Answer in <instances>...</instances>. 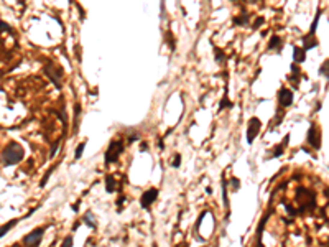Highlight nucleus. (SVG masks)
<instances>
[{"mask_svg": "<svg viewBox=\"0 0 329 247\" xmlns=\"http://www.w3.org/2000/svg\"><path fill=\"white\" fill-rule=\"evenodd\" d=\"M285 209L288 211V214H296V213H298V211H296V209H293V208L290 206V204H285Z\"/></svg>", "mask_w": 329, "mask_h": 247, "instance_id": "25", "label": "nucleus"}, {"mask_svg": "<svg viewBox=\"0 0 329 247\" xmlns=\"http://www.w3.org/2000/svg\"><path fill=\"white\" fill-rule=\"evenodd\" d=\"M180 165H181V155L178 153L176 157H174V160H173V167L174 168H180Z\"/></svg>", "mask_w": 329, "mask_h": 247, "instance_id": "22", "label": "nucleus"}, {"mask_svg": "<svg viewBox=\"0 0 329 247\" xmlns=\"http://www.w3.org/2000/svg\"><path fill=\"white\" fill-rule=\"evenodd\" d=\"M59 143H61V140H56V142L51 145V153H50V157L53 158L54 155H56V152H58V147H59Z\"/></svg>", "mask_w": 329, "mask_h": 247, "instance_id": "19", "label": "nucleus"}, {"mask_svg": "<svg viewBox=\"0 0 329 247\" xmlns=\"http://www.w3.org/2000/svg\"><path fill=\"white\" fill-rule=\"evenodd\" d=\"M268 216H270V213H267L263 217H262V221H260V224H258V231H257V234H258V244L262 245V231H263V227H265V224H267V219H268Z\"/></svg>", "mask_w": 329, "mask_h": 247, "instance_id": "10", "label": "nucleus"}, {"mask_svg": "<svg viewBox=\"0 0 329 247\" xmlns=\"http://www.w3.org/2000/svg\"><path fill=\"white\" fill-rule=\"evenodd\" d=\"M216 59H217V61H224V58H226V56H224V53H222V49H219V48H216Z\"/></svg>", "mask_w": 329, "mask_h": 247, "instance_id": "21", "label": "nucleus"}, {"mask_svg": "<svg viewBox=\"0 0 329 247\" xmlns=\"http://www.w3.org/2000/svg\"><path fill=\"white\" fill-rule=\"evenodd\" d=\"M222 199H224V204L227 208L229 206V199H227V181L226 180H222Z\"/></svg>", "mask_w": 329, "mask_h": 247, "instance_id": "14", "label": "nucleus"}, {"mask_svg": "<svg viewBox=\"0 0 329 247\" xmlns=\"http://www.w3.org/2000/svg\"><path fill=\"white\" fill-rule=\"evenodd\" d=\"M293 58H295V61L303 63L304 58H306V51H304L303 48H295L293 49Z\"/></svg>", "mask_w": 329, "mask_h": 247, "instance_id": "9", "label": "nucleus"}, {"mask_svg": "<svg viewBox=\"0 0 329 247\" xmlns=\"http://www.w3.org/2000/svg\"><path fill=\"white\" fill-rule=\"evenodd\" d=\"M280 41H281V38H280V36H273V38L270 40V48L278 46V45H280Z\"/></svg>", "mask_w": 329, "mask_h": 247, "instance_id": "20", "label": "nucleus"}, {"mask_svg": "<svg viewBox=\"0 0 329 247\" xmlns=\"http://www.w3.org/2000/svg\"><path fill=\"white\" fill-rule=\"evenodd\" d=\"M321 74H324V76H327V61L324 63V68H321Z\"/></svg>", "mask_w": 329, "mask_h": 247, "instance_id": "27", "label": "nucleus"}, {"mask_svg": "<svg viewBox=\"0 0 329 247\" xmlns=\"http://www.w3.org/2000/svg\"><path fill=\"white\" fill-rule=\"evenodd\" d=\"M319 17H321V10L316 13V17H314V22H313V27H311V35L316 31V28H318V23H319Z\"/></svg>", "mask_w": 329, "mask_h": 247, "instance_id": "17", "label": "nucleus"}, {"mask_svg": "<svg viewBox=\"0 0 329 247\" xmlns=\"http://www.w3.org/2000/svg\"><path fill=\"white\" fill-rule=\"evenodd\" d=\"M84 222H86L87 226H89V227H92V229H96V222L92 221V213H86V216H84Z\"/></svg>", "mask_w": 329, "mask_h": 247, "instance_id": "12", "label": "nucleus"}, {"mask_svg": "<svg viewBox=\"0 0 329 247\" xmlns=\"http://www.w3.org/2000/svg\"><path fill=\"white\" fill-rule=\"evenodd\" d=\"M17 221H18V219H13V221H10V222H8V224H7V226H3V227H0V237H2V236L5 234L7 231H10V229H12L13 226L17 224Z\"/></svg>", "mask_w": 329, "mask_h": 247, "instance_id": "13", "label": "nucleus"}, {"mask_svg": "<svg viewBox=\"0 0 329 247\" xmlns=\"http://www.w3.org/2000/svg\"><path fill=\"white\" fill-rule=\"evenodd\" d=\"M22 158H23V148L15 142H12L3 150V161H5V165H17V163H20Z\"/></svg>", "mask_w": 329, "mask_h": 247, "instance_id": "1", "label": "nucleus"}, {"mask_svg": "<svg viewBox=\"0 0 329 247\" xmlns=\"http://www.w3.org/2000/svg\"><path fill=\"white\" fill-rule=\"evenodd\" d=\"M71 208H72V211H74V213H78V211H79V201L74 204V206H71Z\"/></svg>", "mask_w": 329, "mask_h": 247, "instance_id": "29", "label": "nucleus"}, {"mask_svg": "<svg viewBox=\"0 0 329 247\" xmlns=\"http://www.w3.org/2000/svg\"><path fill=\"white\" fill-rule=\"evenodd\" d=\"M206 193H208V195H211V193H212V188H211V186H208V188H206Z\"/></svg>", "mask_w": 329, "mask_h": 247, "instance_id": "32", "label": "nucleus"}, {"mask_svg": "<svg viewBox=\"0 0 329 247\" xmlns=\"http://www.w3.org/2000/svg\"><path fill=\"white\" fill-rule=\"evenodd\" d=\"M54 168H56V167H51V168H50V170H48V173H46V175H45V176H43V180H41V183H40V186H45V185H46V183H48V180H50V176H51V173H53V171H54Z\"/></svg>", "mask_w": 329, "mask_h": 247, "instance_id": "15", "label": "nucleus"}, {"mask_svg": "<svg viewBox=\"0 0 329 247\" xmlns=\"http://www.w3.org/2000/svg\"><path fill=\"white\" fill-rule=\"evenodd\" d=\"M288 140H290V133H286V137H285V140H283V142H281V143H280V145H276V147H275V150H273V152H272V153H273V155H272V157H273V158H276V157H280V155H281V153H283V150H285V147H286V145H288Z\"/></svg>", "mask_w": 329, "mask_h": 247, "instance_id": "8", "label": "nucleus"}, {"mask_svg": "<svg viewBox=\"0 0 329 247\" xmlns=\"http://www.w3.org/2000/svg\"><path fill=\"white\" fill-rule=\"evenodd\" d=\"M106 189H107V193L115 191V180L112 178V176H107L106 178Z\"/></svg>", "mask_w": 329, "mask_h": 247, "instance_id": "11", "label": "nucleus"}, {"mask_svg": "<svg viewBox=\"0 0 329 247\" xmlns=\"http://www.w3.org/2000/svg\"><path fill=\"white\" fill-rule=\"evenodd\" d=\"M260 127H262L260 119L252 117L250 120H248V129H247V143H252V142H254V139L258 135V132H260Z\"/></svg>", "mask_w": 329, "mask_h": 247, "instance_id": "3", "label": "nucleus"}, {"mask_svg": "<svg viewBox=\"0 0 329 247\" xmlns=\"http://www.w3.org/2000/svg\"><path fill=\"white\" fill-rule=\"evenodd\" d=\"M156 198H158V189H156V188H150V189H146V191L142 195L140 204H142L143 209H148V208L152 206V203H155Z\"/></svg>", "mask_w": 329, "mask_h": 247, "instance_id": "4", "label": "nucleus"}, {"mask_svg": "<svg viewBox=\"0 0 329 247\" xmlns=\"http://www.w3.org/2000/svg\"><path fill=\"white\" fill-rule=\"evenodd\" d=\"M204 216H206V211H204V213H201V216H199L198 222H196V229H199V226H201V222H202V219H204Z\"/></svg>", "mask_w": 329, "mask_h": 247, "instance_id": "26", "label": "nucleus"}, {"mask_svg": "<svg viewBox=\"0 0 329 247\" xmlns=\"http://www.w3.org/2000/svg\"><path fill=\"white\" fill-rule=\"evenodd\" d=\"M224 107H232V102L227 99V96H224V99L220 101V105H219V109H224Z\"/></svg>", "mask_w": 329, "mask_h": 247, "instance_id": "18", "label": "nucleus"}, {"mask_svg": "<svg viewBox=\"0 0 329 247\" xmlns=\"http://www.w3.org/2000/svg\"><path fill=\"white\" fill-rule=\"evenodd\" d=\"M0 30H10V27L5 23H0Z\"/></svg>", "mask_w": 329, "mask_h": 247, "instance_id": "30", "label": "nucleus"}, {"mask_svg": "<svg viewBox=\"0 0 329 247\" xmlns=\"http://www.w3.org/2000/svg\"><path fill=\"white\" fill-rule=\"evenodd\" d=\"M230 183H232V188L234 189H239L240 183H239V180H237V178H232V180H230Z\"/></svg>", "mask_w": 329, "mask_h": 247, "instance_id": "24", "label": "nucleus"}, {"mask_svg": "<svg viewBox=\"0 0 329 247\" xmlns=\"http://www.w3.org/2000/svg\"><path fill=\"white\" fill-rule=\"evenodd\" d=\"M138 137L137 135H132V137H128V143H132V142H135V140H137Z\"/></svg>", "mask_w": 329, "mask_h": 247, "instance_id": "31", "label": "nucleus"}, {"mask_svg": "<svg viewBox=\"0 0 329 247\" xmlns=\"http://www.w3.org/2000/svg\"><path fill=\"white\" fill-rule=\"evenodd\" d=\"M72 242H74V241H72V236H68V237L64 239V242H63V245L69 247V245H72Z\"/></svg>", "mask_w": 329, "mask_h": 247, "instance_id": "23", "label": "nucleus"}, {"mask_svg": "<svg viewBox=\"0 0 329 247\" xmlns=\"http://www.w3.org/2000/svg\"><path fill=\"white\" fill-rule=\"evenodd\" d=\"M308 143L309 145H313L314 148H319L321 147V142H319V133H318L316 130V125H311L309 130H308Z\"/></svg>", "mask_w": 329, "mask_h": 247, "instance_id": "7", "label": "nucleus"}, {"mask_svg": "<svg viewBox=\"0 0 329 247\" xmlns=\"http://www.w3.org/2000/svg\"><path fill=\"white\" fill-rule=\"evenodd\" d=\"M84 148H86V142L79 143V145H78V148H76V153H74V157H76V158H81V155H82Z\"/></svg>", "mask_w": 329, "mask_h": 247, "instance_id": "16", "label": "nucleus"}, {"mask_svg": "<svg viewBox=\"0 0 329 247\" xmlns=\"http://www.w3.org/2000/svg\"><path fill=\"white\" fill-rule=\"evenodd\" d=\"M262 23H263V18H258V20H257V22H255V23H254V28H258V27H260V25H262Z\"/></svg>", "mask_w": 329, "mask_h": 247, "instance_id": "28", "label": "nucleus"}, {"mask_svg": "<svg viewBox=\"0 0 329 247\" xmlns=\"http://www.w3.org/2000/svg\"><path fill=\"white\" fill-rule=\"evenodd\" d=\"M278 102H280V105H283V107H288V105H291V102H293V92L290 89H280V92H278Z\"/></svg>", "mask_w": 329, "mask_h": 247, "instance_id": "6", "label": "nucleus"}, {"mask_svg": "<svg viewBox=\"0 0 329 247\" xmlns=\"http://www.w3.org/2000/svg\"><path fill=\"white\" fill-rule=\"evenodd\" d=\"M122 152H124V142H122V140H112L109 148H107V152H106V155H104L106 165H110V163H114V161H117Z\"/></svg>", "mask_w": 329, "mask_h": 247, "instance_id": "2", "label": "nucleus"}, {"mask_svg": "<svg viewBox=\"0 0 329 247\" xmlns=\"http://www.w3.org/2000/svg\"><path fill=\"white\" fill-rule=\"evenodd\" d=\"M43 234H45V229H43V227L35 229L33 232H30L28 236H25V239H23V244H26V245H38V244L41 242Z\"/></svg>", "mask_w": 329, "mask_h": 247, "instance_id": "5", "label": "nucleus"}]
</instances>
